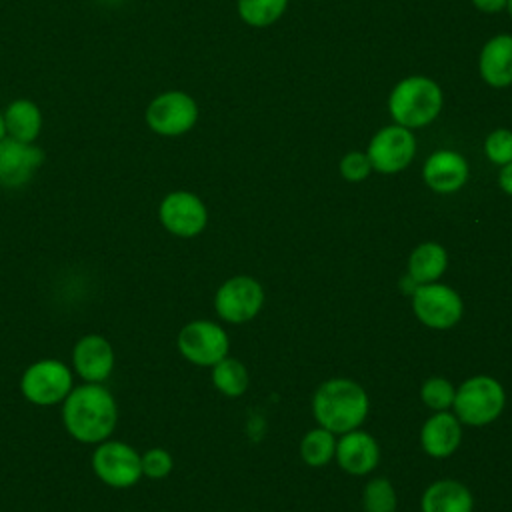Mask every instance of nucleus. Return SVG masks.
I'll use <instances>...</instances> for the list:
<instances>
[{
    "label": "nucleus",
    "instance_id": "1",
    "mask_svg": "<svg viewBox=\"0 0 512 512\" xmlns=\"http://www.w3.org/2000/svg\"><path fill=\"white\" fill-rule=\"evenodd\" d=\"M118 408L112 392L104 384L84 382L70 390L62 402V422L66 432L82 444H100L116 428Z\"/></svg>",
    "mask_w": 512,
    "mask_h": 512
},
{
    "label": "nucleus",
    "instance_id": "2",
    "mask_svg": "<svg viewBox=\"0 0 512 512\" xmlns=\"http://www.w3.org/2000/svg\"><path fill=\"white\" fill-rule=\"evenodd\" d=\"M368 396L364 388L348 378L322 382L312 398V412L318 424L332 434H344L358 428L368 414Z\"/></svg>",
    "mask_w": 512,
    "mask_h": 512
},
{
    "label": "nucleus",
    "instance_id": "3",
    "mask_svg": "<svg viewBox=\"0 0 512 512\" xmlns=\"http://www.w3.org/2000/svg\"><path fill=\"white\" fill-rule=\"evenodd\" d=\"M444 96L436 80L428 76L402 78L388 96V112L394 124L404 128H424L442 110Z\"/></svg>",
    "mask_w": 512,
    "mask_h": 512
},
{
    "label": "nucleus",
    "instance_id": "4",
    "mask_svg": "<svg viewBox=\"0 0 512 512\" xmlns=\"http://www.w3.org/2000/svg\"><path fill=\"white\" fill-rule=\"evenodd\" d=\"M506 404L502 384L492 376H472L460 384L454 394L456 418L468 426H486L494 422Z\"/></svg>",
    "mask_w": 512,
    "mask_h": 512
},
{
    "label": "nucleus",
    "instance_id": "5",
    "mask_svg": "<svg viewBox=\"0 0 512 512\" xmlns=\"http://www.w3.org/2000/svg\"><path fill=\"white\" fill-rule=\"evenodd\" d=\"M72 388V370L56 358L32 362L20 378L22 396L36 406L60 404Z\"/></svg>",
    "mask_w": 512,
    "mask_h": 512
},
{
    "label": "nucleus",
    "instance_id": "6",
    "mask_svg": "<svg viewBox=\"0 0 512 512\" xmlns=\"http://www.w3.org/2000/svg\"><path fill=\"white\" fill-rule=\"evenodd\" d=\"M92 472L110 488H130L142 478L140 454L120 440H104L92 452Z\"/></svg>",
    "mask_w": 512,
    "mask_h": 512
},
{
    "label": "nucleus",
    "instance_id": "7",
    "mask_svg": "<svg viewBox=\"0 0 512 512\" xmlns=\"http://www.w3.org/2000/svg\"><path fill=\"white\" fill-rule=\"evenodd\" d=\"M372 170L380 174L402 172L416 154V138L410 128L390 124L380 128L368 142L366 150Z\"/></svg>",
    "mask_w": 512,
    "mask_h": 512
},
{
    "label": "nucleus",
    "instance_id": "8",
    "mask_svg": "<svg viewBox=\"0 0 512 512\" xmlns=\"http://www.w3.org/2000/svg\"><path fill=\"white\" fill-rule=\"evenodd\" d=\"M412 308L416 318L436 330H448L462 318V300L456 290L446 284H418L412 292Z\"/></svg>",
    "mask_w": 512,
    "mask_h": 512
},
{
    "label": "nucleus",
    "instance_id": "9",
    "mask_svg": "<svg viewBox=\"0 0 512 512\" xmlns=\"http://www.w3.org/2000/svg\"><path fill=\"white\" fill-rule=\"evenodd\" d=\"M180 354L196 366H214L228 356V334L210 320L188 322L176 338Z\"/></svg>",
    "mask_w": 512,
    "mask_h": 512
},
{
    "label": "nucleus",
    "instance_id": "10",
    "mask_svg": "<svg viewBox=\"0 0 512 512\" xmlns=\"http://www.w3.org/2000/svg\"><path fill=\"white\" fill-rule=\"evenodd\" d=\"M198 120V106L194 98L180 90H170L156 96L148 110V126L162 136H180L188 132Z\"/></svg>",
    "mask_w": 512,
    "mask_h": 512
},
{
    "label": "nucleus",
    "instance_id": "11",
    "mask_svg": "<svg viewBox=\"0 0 512 512\" xmlns=\"http://www.w3.org/2000/svg\"><path fill=\"white\" fill-rule=\"evenodd\" d=\"M264 304V288L250 276H234L226 280L214 296V308L226 322L240 324L252 320Z\"/></svg>",
    "mask_w": 512,
    "mask_h": 512
},
{
    "label": "nucleus",
    "instance_id": "12",
    "mask_svg": "<svg viewBox=\"0 0 512 512\" xmlns=\"http://www.w3.org/2000/svg\"><path fill=\"white\" fill-rule=\"evenodd\" d=\"M162 226L180 238L198 236L208 222V210L204 202L186 190H176L164 196L158 208Z\"/></svg>",
    "mask_w": 512,
    "mask_h": 512
},
{
    "label": "nucleus",
    "instance_id": "13",
    "mask_svg": "<svg viewBox=\"0 0 512 512\" xmlns=\"http://www.w3.org/2000/svg\"><path fill=\"white\" fill-rule=\"evenodd\" d=\"M42 162L44 152L32 142L4 138L0 142V186L20 188L28 184Z\"/></svg>",
    "mask_w": 512,
    "mask_h": 512
},
{
    "label": "nucleus",
    "instance_id": "14",
    "mask_svg": "<svg viewBox=\"0 0 512 512\" xmlns=\"http://www.w3.org/2000/svg\"><path fill=\"white\" fill-rule=\"evenodd\" d=\"M72 366L84 382L104 384L114 370V348L104 336L86 334L72 348Z\"/></svg>",
    "mask_w": 512,
    "mask_h": 512
},
{
    "label": "nucleus",
    "instance_id": "15",
    "mask_svg": "<svg viewBox=\"0 0 512 512\" xmlns=\"http://www.w3.org/2000/svg\"><path fill=\"white\" fill-rule=\"evenodd\" d=\"M422 178L430 190L438 194H452L466 184L468 162L456 150H436L426 158Z\"/></svg>",
    "mask_w": 512,
    "mask_h": 512
},
{
    "label": "nucleus",
    "instance_id": "16",
    "mask_svg": "<svg viewBox=\"0 0 512 512\" xmlns=\"http://www.w3.org/2000/svg\"><path fill=\"white\" fill-rule=\"evenodd\" d=\"M334 456L344 472L352 476H362L376 468L380 460V448L368 432L354 428L350 432H344L342 438L336 440Z\"/></svg>",
    "mask_w": 512,
    "mask_h": 512
},
{
    "label": "nucleus",
    "instance_id": "17",
    "mask_svg": "<svg viewBox=\"0 0 512 512\" xmlns=\"http://www.w3.org/2000/svg\"><path fill=\"white\" fill-rule=\"evenodd\" d=\"M478 70L492 88L512 86V34H496L482 46Z\"/></svg>",
    "mask_w": 512,
    "mask_h": 512
},
{
    "label": "nucleus",
    "instance_id": "18",
    "mask_svg": "<svg viewBox=\"0 0 512 512\" xmlns=\"http://www.w3.org/2000/svg\"><path fill=\"white\" fill-rule=\"evenodd\" d=\"M460 438V420L446 410L430 416L420 430V444L424 452L432 458L450 456L460 446Z\"/></svg>",
    "mask_w": 512,
    "mask_h": 512
},
{
    "label": "nucleus",
    "instance_id": "19",
    "mask_svg": "<svg viewBox=\"0 0 512 512\" xmlns=\"http://www.w3.org/2000/svg\"><path fill=\"white\" fill-rule=\"evenodd\" d=\"M422 512H472V492L456 480H436L422 494Z\"/></svg>",
    "mask_w": 512,
    "mask_h": 512
},
{
    "label": "nucleus",
    "instance_id": "20",
    "mask_svg": "<svg viewBox=\"0 0 512 512\" xmlns=\"http://www.w3.org/2000/svg\"><path fill=\"white\" fill-rule=\"evenodd\" d=\"M448 264L446 250L436 242H424L416 246L408 256V276L416 284H428L438 280Z\"/></svg>",
    "mask_w": 512,
    "mask_h": 512
},
{
    "label": "nucleus",
    "instance_id": "21",
    "mask_svg": "<svg viewBox=\"0 0 512 512\" xmlns=\"http://www.w3.org/2000/svg\"><path fill=\"white\" fill-rule=\"evenodd\" d=\"M4 122H6V132L10 134V138L20 140V142H32L40 132L42 116L34 102L16 100L6 108Z\"/></svg>",
    "mask_w": 512,
    "mask_h": 512
},
{
    "label": "nucleus",
    "instance_id": "22",
    "mask_svg": "<svg viewBox=\"0 0 512 512\" xmlns=\"http://www.w3.org/2000/svg\"><path fill=\"white\" fill-rule=\"evenodd\" d=\"M212 382L224 396L236 398L246 392L250 378L246 366L240 360L226 356L212 366Z\"/></svg>",
    "mask_w": 512,
    "mask_h": 512
},
{
    "label": "nucleus",
    "instance_id": "23",
    "mask_svg": "<svg viewBox=\"0 0 512 512\" xmlns=\"http://www.w3.org/2000/svg\"><path fill=\"white\" fill-rule=\"evenodd\" d=\"M336 438L326 428H314L300 442V456L308 466H324L334 458Z\"/></svg>",
    "mask_w": 512,
    "mask_h": 512
},
{
    "label": "nucleus",
    "instance_id": "24",
    "mask_svg": "<svg viewBox=\"0 0 512 512\" xmlns=\"http://www.w3.org/2000/svg\"><path fill=\"white\" fill-rule=\"evenodd\" d=\"M288 0H238V16L254 28L274 24L286 10Z\"/></svg>",
    "mask_w": 512,
    "mask_h": 512
},
{
    "label": "nucleus",
    "instance_id": "25",
    "mask_svg": "<svg viewBox=\"0 0 512 512\" xmlns=\"http://www.w3.org/2000/svg\"><path fill=\"white\" fill-rule=\"evenodd\" d=\"M362 506L366 512H394L396 492L386 478H372L362 492Z\"/></svg>",
    "mask_w": 512,
    "mask_h": 512
},
{
    "label": "nucleus",
    "instance_id": "26",
    "mask_svg": "<svg viewBox=\"0 0 512 512\" xmlns=\"http://www.w3.org/2000/svg\"><path fill=\"white\" fill-rule=\"evenodd\" d=\"M454 386L442 378V376H432L428 378L422 388H420V396H422V402L436 410V412H442V410H448L452 404H454Z\"/></svg>",
    "mask_w": 512,
    "mask_h": 512
},
{
    "label": "nucleus",
    "instance_id": "27",
    "mask_svg": "<svg viewBox=\"0 0 512 512\" xmlns=\"http://www.w3.org/2000/svg\"><path fill=\"white\" fill-rule=\"evenodd\" d=\"M484 154L498 166L512 162V130L494 128L484 140Z\"/></svg>",
    "mask_w": 512,
    "mask_h": 512
},
{
    "label": "nucleus",
    "instance_id": "28",
    "mask_svg": "<svg viewBox=\"0 0 512 512\" xmlns=\"http://www.w3.org/2000/svg\"><path fill=\"white\" fill-rule=\"evenodd\" d=\"M140 462H142V476L152 478V480L166 478L174 466L170 452L164 448L146 450L144 454H140Z\"/></svg>",
    "mask_w": 512,
    "mask_h": 512
},
{
    "label": "nucleus",
    "instance_id": "29",
    "mask_svg": "<svg viewBox=\"0 0 512 512\" xmlns=\"http://www.w3.org/2000/svg\"><path fill=\"white\" fill-rule=\"evenodd\" d=\"M370 172H372V164L366 152L352 150L344 154L340 160V174L348 182H362L370 176Z\"/></svg>",
    "mask_w": 512,
    "mask_h": 512
},
{
    "label": "nucleus",
    "instance_id": "30",
    "mask_svg": "<svg viewBox=\"0 0 512 512\" xmlns=\"http://www.w3.org/2000/svg\"><path fill=\"white\" fill-rule=\"evenodd\" d=\"M506 2L508 0H472V4L480 10V12H486V14H496L500 10L506 8Z\"/></svg>",
    "mask_w": 512,
    "mask_h": 512
},
{
    "label": "nucleus",
    "instance_id": "31",
    "mask_svg": "<svg viewBox=\"0 0 512 512\" xmlns=\"http://www.w3.org/2000/svg\"><path fill=\"white\" fill-rule=\"evenodd\" d=\"M498 184L500 188L512 196V162L500 166V172H498Z\"/></svg>",
    "mask_w": 512,
    "mask_h": 512
},
{
    "label": "nucleus",
    "instance_id": "32",
    "mask_svg": "<svg viewBox=\"0 0 512 512\" xmlns=\"http://www.w3.org/2000/svg\"><path fill=\"white\" fill-rule=\"evenodd\" d=\"M4 134H6V122H4V116L0 114V142L4 140Z\"/></svg>",
    "mask_w": 512,
    "mask_h": 512
},
{
    "label": "nucleus",
    "instance_id": "33",
    "mask_svg": "<svg viewBox=\"0 0 512 512\" xmlns=\"http://www.w3.org/2000/svg\"><path fill=\"white\" fill-rule=\"evenodd\" d=\"M506 10H508V14H510V18H512V0L506 2Z\"/></svg>",
    "mask_w": 512,
    "mask_h": 512
},
{
    "label": "nucleus",
    "instance_id": "34",
    "mask_svg": "<svg viewBox=\"0 0 512 512\" xmlns=\"http://www.w3.org/2000/svg\"><path fill=\"white\" fill-rule=\"evenodd\" d=\"M102 2H108V4H112V2H120V0H102Z\"/></svg>",
    "mask_w": 512,
    "mask_h": 512
}]
</instances>
